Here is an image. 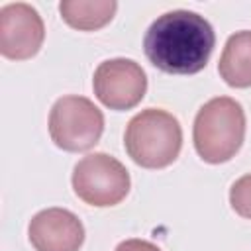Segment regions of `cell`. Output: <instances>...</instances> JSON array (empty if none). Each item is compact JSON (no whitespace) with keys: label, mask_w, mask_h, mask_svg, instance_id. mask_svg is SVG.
I'll use <instances>...</instances> for the list:
<instances>
[{"label":"cell","mask_w":251,"mask_h":251,"mask_svg":"<svg viewBox=\"0 0 251 251\" xmlns=\"http://www.w3.org/2000/svg\"><path fill=\"white\" fill-rule=\"evenodd\" d=\"M214 45V27L204 16L192 10L161 14L143 37V49L151 65L171 75H194L202 71Z\"/></svg>","instance_id":"obj_1"},{"label":"cell","mask_w":251,"mask_h":251,"mask_svg":"<svg viewBox=\"0 0 251 251\" xmlns=\"http://www.w3.org/2000/svg\"><path fill=\"white\" fill-rule=\"evenodd\" d=\"M245 137V112L229 96L208 100L194 118L192 141L202 161L218 165L229 161Z\"/></svg>","instance_id":"obj_2"},{"label":"cell","mask_w":251,"mask_h":251,"mask_svg":"<svg viewBox=\"0 0 251 251\" xmlns=\"http://www.w3.org/2000/svg\"><path fill=\"white\" fill-rule=\"evenodd\" d=\"M124 145L131 161L139 167L163 169L180 153L182 127L171 112L147 108L127 122Z\"/></svg>","instance_id":"obj_3"},{"label":"cell","mask_w":251,"mask_h":251,"mask_svg":"<svg viewBox=\"0 0 251 251\" xmlns=\"http://www.w3.org/2000/svg\"><path fill=\"white\" fill-rule=\"evenodd\" d=\"M49 135L63 151L78 153L94 147L104 131V114L100 108L76 94L61 96L49 112Z\"/></svg>","instance_id":"obj_4"},{"label":"cell","mask_w":251,"mask_h":251,"mask_svg":"<svg viewBox=\"0 0 251 251\" xmlns=\"http://www.w3.org/2000/svg\"><path fill=\"white\" fill-rule=\"evenodd\" d=\"M75 194L98 208L120 204L129 192L127 169L108 153H90L82 157L73 169Z\"/></svg>","instance_id":"obj_5"},{"label":"cell","mask_w":251,"mask_h":251,"mask_svg":"<svg viewBox=\"0 0 251 251\" xmlns=\"http://www.w3.org/2000/svg\"><path fill=\"white\" fill-rule=\"evenodd\" d=\"M96 98L110 110H129L147 92V76L139 63L126 57L102 61L92 76Z\"/></svg>","instance_id":"obj_6"},{"label":"cell","mask_w":251,"mask_h":251,"mask_svg":"<svg viewBox=\"0 0 251 251\" xmlns=\"http://www.w3.org/2000/svg\"><path fill=\"white\" fill-rule=\"evenodd\" d=\"M45 37L39 12L25 2H10L0 8V53L6 59L33 57Z\"/></svg>","instance_id":"obj_7"},{"label":"cell","mask_w":251,"mask_h":251,"mask_svg":"<svg viewBox=\"0 0 251 251\" xmlns=\"http://www.w3.org/2000/svg\"><path fill=\"white\" fill-rule=\"evenodd\" d=\"M27 235L35 251H78L84 241V226L67 208H47L31 218Z\"/></svg>","instance_id":"obj_8"},{"label":"cell","mask_w":251,"mask_h":251,"mask_svg":"<svg viewBox=\"0 0 251 251\" xmlns=\"http://www.w3.org/2000/svg\"><path fill=\"white\" fill-rule=\"evenodd\" d=\"M220 76L233 88L251 86V31L241 29L227 37L220 63Z\"/></svg>","instance_id":"obj_9"},{"label":"cell","mask_w":251,"mask_h":251,"mask_svg":"<svg viewBox=\"0 0 251 251\" xmlns=\"http://www.w3.org/2000/svg\"><path fill=\"white\" fill-rule=\"evenodd\" d=\"M118 10L114 0H63L59 4V12L63 20L82 31L98 29L106 25Z\"/></svg>","instance_id":"obj_10"},{"label":"cell","mask_w":251,"mask_h":251,"mask_svg":"<svg viewBox=\"0 0 251 251\" xmlns=\"http://www.w3.org/2000/svg\"><path fill=\"white\" fill-rule=\"evenodd\" d=\"M229 204L241 218L251 220V173L239 176L229 188Z\"/></svg>","instance_id":"obj_11"},{"label":"cell","mask_w":251,"mask_h":251,"mask_svg":"<svg viewBox=\"0 0 251 251\" xmlns=\"http://www.w3.org/2000/svg\"><path fill=\"white\" fill-rule=\"evenodd\" d=\"M114 251H161V249H159L155 243L147 241V239H137V237H133V239L122 241Z\"/></svg>","instance_id":"obj_12"}]
</instances>
